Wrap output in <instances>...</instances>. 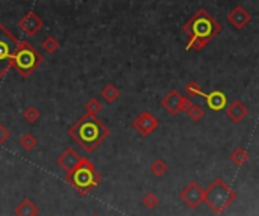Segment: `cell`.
<instances>
[{"mask_svg":"<svg viewBox=\"0 0 259 216\" xmlns=\"http://www.w3.org/2000/svg\"><path fill=\"white\" fill-rule=\"evenodd\" d=\"M221 30L220 24L205 9H199L194 17L184 26L188 35L187 50H200Z\"/></svg>","mask_w":259,"mask_h":216,"instance_id":"1","label":"cell"},{"mask_svg":"<svg viewBox=\"0 0 259 216\" xmlns=\"http://www.w3.org/2000/svg\"><path fill=\"white\" fill-rule=\"evenodd\" d=\"M70 135L85 151L91 153L108 137L109 130L96 115L86 114L70 129Z\"/></svg>","mask_w":259,"mask_h":216,"instance_id":"2","label":"cell"},{"mask_svg":"<svg viewBox=\"0 0 259 216\" xmlns=\"http://www.w3.org/2000/svg\"><path fill=\"white\" fill-rule=\"evenodd\" d=\"M102 180L96 166L88 159H81L71 171L67 173V181L74 189H78L82 195H86L91 189H94Z\"/></svg>","mask_w":259,"mask_h":216,"instance_id":"3","label":"cell"},{"mask_svg":"<svg viewBox=\"0 0 259 216\" xmlns=\"http://www.w3.org/2000/svg\"><path fill=\"white\" fill-rule=\"evenodd\" d=\"M237 198V194L227 186V183L221 178H216L211 183V186L203 191V201L214 210L217 215L223 213Z\"/></svg>","mask_w":259,"mask_h":216,"instance_id":"4","label":"cell"},{"mask_svg":"<svg viewBox=\"0 0 259 216\" xmlns=\"http://www.w3.org/2000/svg\"><path fill=\"white\" fill-rule=\"evenodd\" d=\"M43 62V56L37 52V49L27 41H22L17 45V50L14 53L12 64L23 77L29 76L34 70H37Z\"/></svg>","mask_w":259,"mask_h":216,"instance_id":"5","label":"cell"},{"mask_svg":"<svg viewBox=\"0 0 259 216\" xmlns=\"http://www.w3.org/2000/svg\"><path fill=\"white\" fill-rule=\"evenodd\" d=\"M17 45L19 41L3 24H0V77L8 73Z\"/></svg>","mask_w":259,"mask_h":216,"instance_id":"6","label":"cell"},{"mask_svg":"<svg viewBox=\"0 0 259 216\" xmlns=\"http://www.w3.org/2000/svg\"><path fill=\"white\" fill-rule=\"evenodd\" d=\"M180 198L188 207L195 209L203 201V189L195 181H191L188 186L184 188V191L180 192Z\"/></svg>","mask_w":259,"mask_h":216,"instance_id":"7","label":"cell"},{"mask_svg":"<svg viewBox=\"0 0 259 216\" xmlns=\"http://www.w3.org/2000/svg\"><path fill=\"white\" fill-rule=\"evenodd\" d=\"M158 124L159 122L153 115H150L149 112H143L141 115H138L135 118V121L132 122V127L140 135L147 136V135H150L151 132H155L158 129Z\"/></svg>","mask_w":259,"mask_h":216,"instance_id":"8","label":"cell"},{"mask_svg":"<svg viewBox=\"0 0 259 216\" xmlns=\"http://www.w3.org/2000/svg\"><path fill=\"white\" fill-rule=\"evenodd\" d=\"M43 20L38 17V15L35 14V12H29V14H26L24 17L20 20V23H19V26H20V29L23 30V32L26 34V35H35L38 30L43 27Z\"/></svg>","mask_w":259,"mask_h":216,"instance_id":"9","label":"cell"},{"mask_svg":"<svg viewBox=\"0 0 259 216\" xmlns=\"http://www.w3.org/2000/svg\"><path fill=\"white\" fill-rule=\"evenodd\" d=\"M227 20H229V23L235 29H242V27H246L247 23L250 21V14L242 6H237V8H234L229 12V15H227Z\"/></svg>","mask_w":259,"mask_h":216,"instance_id":"10","label":"cell"},{"mask_svg":"<svg viewBox=\"0 0 259 216\" xmlns=\"http://www.w3.org/2000/svg\"><path fill=\"white\" fill-rule=\"evenodd\" d=\"M81 160V156L78 154V151H74L73 148H67L61 156L58 157V165L64 169L65 173L71 171V169L78 165V162Z\"/></svg>","mask_w":259,"mask_h":216,"instance_id":"11","label":"cell"},{"mask_svg":"<svg viewBox=\"0 0 259 216\" xmlns=\"http://www.w3.org/2000/svg\"><path fill=\"white\" fill-rule=\"evenodd\" d=\"M205 98H206L208 106L216 112L224 109L226 104H227V97L221 91H212L211 94H205Z\"/></svg>","mask_w":259,"mask_h":216,"instance_id":"12","label":"cell"},{"mask_svg":"<svg viewBox=\"0 0 259 216\" xmlns=\"http://www.w3.org/2000/svg\"><path fill=\"white\" fill-rule=\"evenodd\" d=\"M227 117H229L234 122H239L242 121L247 114H249V109H247V106L242 103V101H234L231 103L229 106H227Z\"/></svg>","mask_w":259,"mask_h":216,"instance_id":"13","label":"cell"},{"mask_svg":"<svg viewBox=\"0 0 259 216\" xmlns=\"http://www.w3.org/2000/svg\"><path fill=\"white\" fill-rule=\"evenodd\" d=\"M180 100H182V96L179 94L177 91H170L169 94H167V97L162 100V106H164L165 109L169 111L172 115H176V114H179Z\"/></svg>","mask_w":259,"mask_h":216,"instance_id":"14","label":"cell"},{"mask_svg":"<svg viewBox=\"0 0 259 216\" xmlns=\"http://www.w3.org/2000/svg\"><path fill=\"white\" fill-rule=\"evenodd\" d=\"M17 216H38V207L30 201L29 198H24L23 201L15 207Z\"/></svg>","mask_w":259,"mask_h":216,"instance_id":"15","label":"cell"},{"mask_svg":"<svg viewBox=\"0 0 259 216\" xmlns=\"http://www.w3.org/2000/svg\"><path fill=\"white\" fill-rule=\"evenodd\" d=\"M102 97L108 101V103H114L118 97H120V91L114 86V85H106L103 89H102Z\"/></svg>","mask_w":259,"mask_h":216,"instance_id":"16","label":"cell"},{"mask_svg":"<svg viewBox=\"0 0 259 216\" xmlns=\"http://www.w3.org/2000/svg\"><path fill=\"white\" fill-rule=\"evenodd\" d=\"M231 159L235 165L242 166L247 160H249V153L244 148H235L231 154Z\"/></svg>","mask_w":259,"mask_h":216,"instance_id":"17","label":"cell"},{"mask_svg":"<svg viewBox=\"0 0 259 216\" xmlns=\"http://www.w3.org/2000/svg\"><path fill=\"white\" fill-rule=\"evenodd\" d=\"M20 145L23 150L26 151H30V150H34L35 145H37V137L32 135V133H24L22 136V139H20Z\"/></svg>","mask_w":259,"mask_h":216,"instance_id":"18","label":"cell"},{"mask_svg":"<svg viewBox=\"0 0 259 216\" xmlns=\"http://www.w3.org/2000/svg\"><path fill=\"white\" fill-rule=\"evenodd\" d=\"M150 169H151V173H153L155 176L161 177V176H164L167 171H169V165H167L162 159H156L153 163H151Z\"/></svg>","mask_w":259,"mask_h":216,"instance_id":"19","label":"cell"},{"mask_svg":"<svg viewBox=\"0 0 259 216\" xmlns=\"http://www.w3.org/2000/svg\"><path fill=\"white\" fill-rule=\"evenodd\" d=\"M41 47H43L45 52H47V53H55V52H58V49H59V42H58V39H55L53 37H47V38L43 41Z\"/></svg>","mask_w":259,"mask_h":216,"instance_id":"20","label":"cell"},{"mask_svg":"<svg viewBox=\"0 0 259 216\" xmlns=\"http://www.w3.org/2000/svg\"><path fill=\"white\" fill-rule=\"evenodd\" d=\"M188 117L193 119V121H200L203 117H205V111H203V107L199 106V104H191V107L188 109Z\"/></svg>","mask_w":259,"mask_h":216,"instance_id":"21","label":"cell"},{"mask_svg":"<svg viewBox=\"0 0 259 216\" xmlns=\"http://www.w3.org/2000/svg\"><path fill=\"white\" fill-rule=\"evenodd\" d=\"M85 109H86V114L89 115H97L102 111V103L97 98H91L89 101H86Z\"/></svg>","mask_w":259,"mask_h":216,"instance_id":"22","label":"cell"},{"mask_svg":"<svg viewBox=\"0 0 259 216\" xmlns=\"http://www.w3.org/2000/svg\"><path fill=\"white\" fill-rule=\"evenodd\" d=\"M185 91H187V94L188 96H202V97H205V92L202 91V88H200V85L197 83V82H194V80H191L187 86H185Z\"/></svg>","mask_w":259,"mask_h":216,"instance_id":"23","label":"cell"},{"mask_svg":"<svg viewBox=\"0 0 259 216\" xmlns=\"http://www.w3.org/2000/svg\"><path fill=\"white\" fill-rule=\"evenodd\" d=\"M158 203H159V199H158V196H156L153 192L146 194L144 198H143V204H144L147 209H155V207L158 206Z\"/></svg>","mask_w":259,"mask_h":216,"instance_id":"24","label":"cell"},{"mask_svg":"<svg viewBox=\"0 0 259 216\" xmlns=\"http://www.w3.org/2000/svg\"><path fill=\"white\" fill-rule=\"evenodd\" d=\"M23 118L27 121V122H35L38 118H40V114L35 107H27V109L23 112Z\"/></svg>","mask_w":259,"mask_h":216,"instance_id":"25","label":"cell"},{"mask_svg":"<svg viewBox=\"0 0 259 216\" xmlns=\"http://www.w3.org/2000/svg\"><path fill=\"white\" fill-rule=\"evenodd\" d=\"M191 100L188 98V97H182V100H180V104H179V112H188V109L191 107Z\"/></svg>","mask_w":259,"mask_h":216,"instance_id":"26","label":"cell"},{"mask_svg":"<svg viewBox=\"0 0 259 216\" xmlns=\"http://www.w3.org/2000/svg\"><path fill=\"white\" fill-rule=\"evenodd\" d=\"M9 136H11L9 130H8L5 126L0 124V145H2L5 141H8V139H9Z\"/></svg>","mask_w":259,"mask_h":216,"instance_id":"27","label":"cell"}]
</instances>
